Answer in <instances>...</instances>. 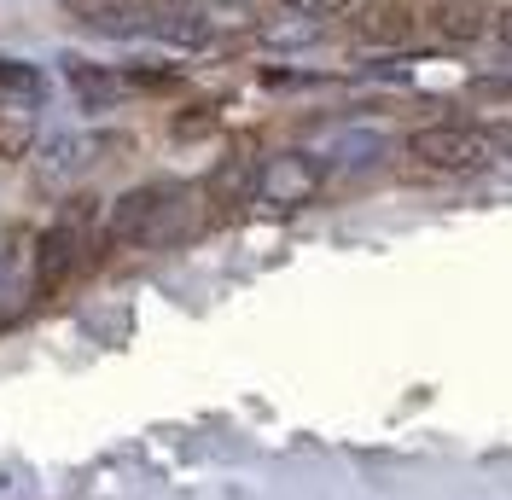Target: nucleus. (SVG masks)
I'll use <instances>...</instances> for the list:
<instances>
[{
  "label": "nucleus",
  "instance_id": "obj_13",
  "mask_svg": "<svg viewBox=\"0 0 512 500\" xmlns=\"http://www.w3.org/2000/svg\"><path fill=\"white\" fill-rule=\"evenodd\" d=\"M483 134H489V146H495V152H507V157H512V123H489Z\"/></svg>",
  "mask_w": 512,
  "mask_h": 500
},
{
  "label": "nucleus",
  "instance_id": "obj_9",
  "mask_svg": "<svg viewBox=\"0 0 512 500\" xmlns=\"http://www.w3.org/2000/svg\"><path fill=\"white\" fill-rule=\"evenodd\" d=\"M0 94L6 99H41L47 94V82H41V70L35 64H24V59H0Z\"/></svg>",
  "mask_w": 512,
  "mask_h": 500
},
{
  "label": "nucleus",
  "instance_id": "obj_1",
  "mask_svg": "<svg viewBox=\"0 0 512 500\" xmlns=\"http://www.w3.org/2000/svg\"><path fill=\"white\" fill-rule=\"evenodd\" d=\"M187 227V187L175 181H152V187H134L111 204V245H169L175 233Z\"/></svg>",
  "mask_w": 512,
  "mask_h": 500
},
{
  "label": "nucleus",
  "instance_id": "obj_7",
  "mask_svg": "<svg viewBox=\"0 0 512 500\" xmlns=\"http://www.w3.org/2000/svg\"><path fill=\"white\" fill-rule=\"evenodd\" d=\"M256 175H262V163L256 157H222L216 169H210V204H222V210H233V204H251L256 198Z\"/></svg>",
  "mask_w": 512,
  "mask_h": 500
},
{
  "label": "nucleus",
  "instance_id": "obj_8",
  "mask_svg": "<svg viewBox=\"0 0 512 500\" xmlns=\"http://www.w3.org/2000/svg\"><path fill=\"white\" fill-rule=\"evenodd\" d=\"M431 30L443 35V41H478L489 30V12H483L478 0H437L431 6Z\"/></svg>",
  "mask_w": 512,
  "mask_h": 500
},
{
  "label": "nucleus",
  "instance_id": "obj_6",
  "mask_svg": "<svg viewBox=\"0 0 512 500\" xmlns=\"http://www.w3.org/2000/svg\"><path fill=\"white\" fill-rule=\"evenodd\" d=\"M355 35H361L367 47H402V41H414V12H408L402 0H373V6L355 18Z\"/></svg>",
  "mask_w": 512,
  "mask_h": 500
},
{
  "label": "nucleus",
  "instance_id": "obj_10",
  "mask_svg": "<svg viewBox=\"0 0 512 500\" xmlns=\"http://www.w3.org/2000/svg\"><path fill=\"white\" fill-rule=\"evenodd\" d=\"M123 82H128V88H175V82H181V70H175V64H134Z\"/></svg>",
  "mask_w": 512,
  "mask_h": 500
},
{
  "label": "nucleus",
  "instance_id": "obj_12",
  "mask_svg": "<svg viewBox=\"0 0 512 500\" xmlns=\"http://www.w3.org/2000/svg\"><path fill=\"white\" fill-rule=\"evenodd\" d=\"M204 128H216V105H192L187 117L175 123V134H181V140H192V134H204Z\"/></svg>",
  "mask_w": 512,
  "mask_h": 500
},
{
  "label": "nucleus",
  "instance_id": "obj_15",
  "mask_svg": "<svg viewBox=\"0 0 512 500\" xmlns=\"http://www.w3.org/2000/svg\"><path fill=\"white\" fill-rule=\"evenodd\" d=\"M158 6H187V0H158Z\"/></svg>",
  "mask_w": 512,
  "mask_h": 500
},
{
  "label": "nucleus",
  "instance_id": "obj_3",
  "mask_svg": "<svg viewBox=\"0 0 512 500\" xmlns=\"http://www.w3.org/2000/svg\"><path fill=\"white\" fill-rule=\"evenodd\" d=\"M88 221H94V198H76V204L35 239V291H41V297L59 291V285L76 274V262H82V227H88Z\"/></svg>",
  "mask_w": 512,
  "mask_h": 500
},
{
  "label": "nucleus",
  "instance_id": "obj_14",
  "mask_svg": "<svg viewBox=\"0 0 512 500\" xmlns=\"http://www.w3.org/2000/svg\"><path fill=\"white\" fill-rule=\"evenodd\" d=\"M495 35H501V41H507V47H512V6H507V12H501V18H495Z\"/></svg>",
  "mask_w": 512,
  "mask_h": 500
},
{
  "label": "nucleus",
  "instance_id": "obj_4",
  "mask_svg": "<svg viewBox=\"0 0 512 500\" xmlns=\"http://www.w3.org/2000/svg\"><path fill=\"white\" fill-rule=\"evenodd\" d=\"M320 181H326L320 157L280 152V157L262 163V175H256V198H262V204H280V210H303V204L320 192Z\"/></svg>",
  "mask_w": 512,
  "mask_h": 500
},
{
  "label": "nucleus",
  "instance_id": "obj_11",
  "mask_svg": "<svg viewBox=\"0 0 512 500\" xmlns=\"http://www.w3.org/2000/svg\"><path fill=\"white\" fill-rule=\"evenodd\" d=\"M350 0H286V12H297V18H315V24H326V18H338Z\"/></svg>",
  "mask_w": 512,
  "mask_h": 500
},
{
  "label": "nucleus",
  "instance_id": "obj_5",
  "mask_svg": "<svg viewBox=\"0 0 512 500\" xmlns=\"http://www.w3.org/2000/svg\"><path fill=\"white\" fill-rule=\"evenodd\" d=\"M64 82H70V94L82 99V111H111L128 88L123 76H111L105 64H88V59H64Z\"/></svg>",
  "mask_w": 512,
  "mask_h": 500
},
{
  "label": "nucleus",
  "instance_id": "obj_2",
  "mask_svg": "<svg viewBox=\"0 0 512 500\" xmlns=\"http://www.w3.org/2000/svg\"><path fill=\"white\" fill-rule=\"evenodd\" d=\"M408 157L437 169V175H472V169H489L495 163V146L483 128H466V123H431V128H414L408 134Z\"/></svg>",
  "mask_w": 512,
  "mask_h": 500
}]
</instances>
